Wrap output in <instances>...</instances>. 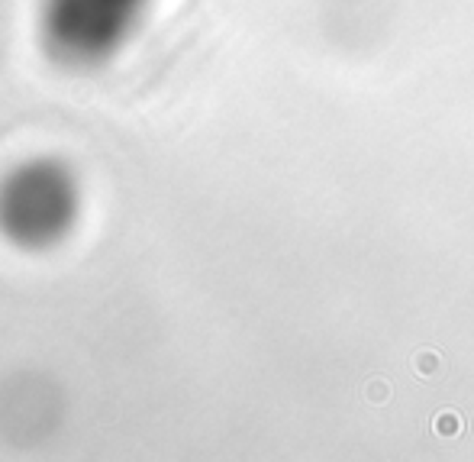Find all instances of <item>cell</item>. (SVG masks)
<instances>
[{
	"label": "cell",
	"instance_id": "1",
	"mask_svg": "<svg viewBox=\"0 0 474 462\" xmlns=\"http://www.w3.org/2000/svg\"><path fill=\"white\" fill-rule=\"evenodd\" d=\"M78 185L58 162H26L0 185V230L29 249L58 243L75 223Z\"/></svg>",
	"mask_w": 474,
	"mask_h": 462
},
{
	"label": "cell",
	"instance_id": "2",
	"mask_svg": "<svg viewBox=\"0 0 474 462\" xmlns=\"http://www.w3.org/2000/svg\"><path fill=\"white\" fill-rule=\"evenodd\" d=\"M146 0H46V39L71 65H94L113 55L132 33Z\"/></svg>",
	"mask_w": 474,
	"mask_h": 462
}]
</instances>
